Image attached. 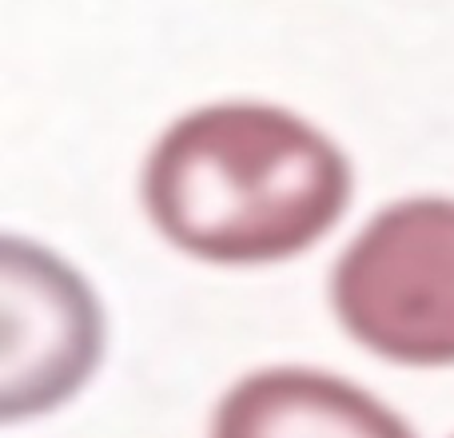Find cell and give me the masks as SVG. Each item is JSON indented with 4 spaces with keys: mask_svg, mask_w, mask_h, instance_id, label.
I'll return each mask as SVG.
<instances>
[{
    "mask_svg": "<svg viewBox=\"0 0 454 438\" xmlns=\"http://www.w3.org/2000/svg\"><path fill=\"white\" fill-rule=\"evenodd\" d=\"M207 438H419L367 387L315 367H263L227 387Z\"/></svg>",
    "mask_w": 454,
    "mask_h": 438,
    "instance_id": "cell-4",
    "label": "cell"
},
{
    "mask_svg": "<svg viewBox=\"0 0 454 438\" xmlns=\"http://www.w3.org/2000/svg\"><path fill=\"white\" fill-rule=\"evenodd\" d=\"M339 327L399 367H454V199L407 196L363 223L331 271Z\"/></svg>",
    "mask_w": 454,
    "mask_h": 438,
    "instance_id": "cell-2",
    "label": "cell"
},
{
    "mask_svg": "<svg viewBox=\"0 0 454 438\" xmlns=\"http://www.w3.org/2000/svg\"><path fill=\"white\" fill-rule=\"evenodd\" d=\"M355 168L307 116L215 100L148 148L140 204L156 235L212 267H271L319 247L351 212Z\"/></svg>",
    "mask_w": 454,
    "mask_h": 438,
    "instance_id": "cell-1",
    "label": "cell"
},
{
    "mask_svg": "<svg viewBox=\"0 0 454 438\" xmlns=\"http://www.w3.org/2000/svg\"><path fill=\"white\" fill-rule=\"evenodd\" d=\"M108 351V315L72 259L0 231V426L68 407Z\"/></svg>",
    "mask_w": 454,
    "mask_h": 438,
    "instance_id": "cell-3",
    "label": "cell"
}]
</instances>
